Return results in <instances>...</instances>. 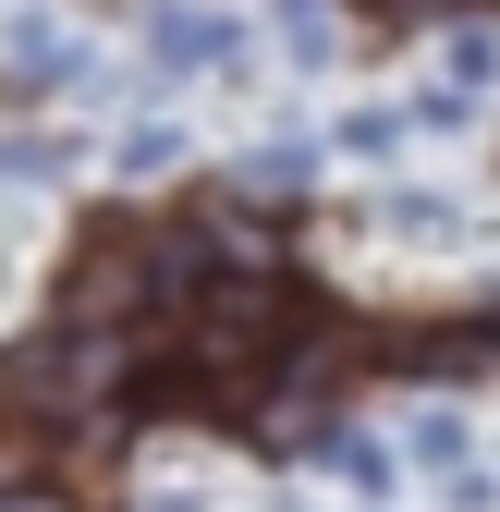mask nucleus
<instances>
[{
    "instance_id": "f257e3e1",
    "label": "nucleus",
    "mask_w": 500,
    "mask_h": 512,
    "mask_svg": "<svg viewBox=\"0 0 500 512\" xmlns=\"http://www.w3.org/2000/svg\"><path fill=\"white\" fill-rule=\"evenodd\" d=\"M147 61L159 74H220V61H244V25L208 13V0H159L147 13Z\"/></svg>"
},
{
    "instance_id": "f03ea898",
    "label": "nucleus",
    "mask_w": 500,
    "mask_h": 512,
    "mask_svg": "<svg viewBox=\"0 0 500 512\" xmlns=\"http://www.w3.org/2000/svg\"><path fill=\"white\" fill-rule=\"evenodd\" d=\"M13 86H25V98H37V86H49V98L86 86V37L61 25V13H13Z\"/></svg>"
},
{
    "instance_id": "7ed1b4c3",
    "label": "nucleus",
    "mask_w": 500,
    "mask_h": 512,
    "mask_svg": "<svg viewBox=\"0 0 500 512\" xmlns=\"http://www.w3.org/2000/svg\"><path fill=\"white\" fill-rule=\"evenodd\" d=\"M110 171H122V183H159V171H183V122H159V110H147L135 135L110 147Z\"/></svg>"
},
{
    "instance_id": "20e7f679",
    "label": "nucleus",
    "mask_w": 500,
    "mask_h": 512,
    "mask_svg": "<svg viewBox=\"0 0 500 512\" xmlns=\"http://www.w3.org/2000/svg\"><path fill=\"white\" fill-rule=\"evenodd\" d=\"M440 86H464V98H488V86H500V25H452V49H440Z\"/></svg>"
},
{
    "instance_id": "39448f33",
    "label": "nucleus",
    "mask_w": 500,
    "mask_h": 512,
    "mask_svg": "<svg viewBox=\"0 0 500 512\" xmlns=\"http://www.w3.org/2000/svg\"><path fill=\"white\" fill-rule=\"evenodd\" d=\"M305 171H318V147H305V135H269L257 159H244V183H257V196H293Z\"/></svg>"
},
{
    "instance_id": "423d86ee",
    "label": "nucleus",
    "mask_w": 500,
    "mask_h": 512,
    "mask_svg": "<svg viewBox=\"0 0 500 512\" xmlns=\"http://www.w3.org/2000/svg\"><path fill=\"white\" fill-rule=\"evenodd\" d=\"M74 171V135H13L0 147V183H61Z\"/></svg>"
},
{
    "instance_id": "0eeeda50",
    "label": "nucleus",
    "mask_w": 500,
    "mask_h": 512,
    "mask_svg": "<svg viewBox=\"0 0 500 512\" xmlns=\"http://www.w3.org/2000/svg\"><path fill=\"white\" fill-rule=\"evenodd\" d=\"M403 122H415V110H342L330 135H342V159H391V147H403Z\"/></svg>"
},
{
    "instance_id": "6e6552de",
    "label": "nucleus",
    "mask_w": 500,
    "mask_h": 512,
    "mask_svg": "<svg viewBox=\"0 0 500 512\" xmlns=\"http://www.w3.org/2000/svg\"><path fill=\"white\" fill-rule=\"evenodd\" d=\"M318 452H330V476H354L366 500H379V488H391V452H379V439H354V427H330V439H318Z\"/></svg>"
},
{
    "instance_id": "1a4fd4ad",
    "label": "nucleus",
    "mask_w": 500,
    "mask_h": 512,
    "mask_svg": "<svg viewBox=\"0 0 500 512\" xmlns=\"http://www.w3.org/2000/svg\"><path fill=\"white\" fill-rule=\"evenodd\" d=\"M281 49L293 61H330V0H281Z\"/></svg>"
},
{
    "instance_id": "9d476101",
    "label": "nucleus",
    "mask_w": 500,
    "mask_h": 512,
    "mask_svg": "<svg viewBox=\"0 0 500 512\" xmlns=\"http://www.w3.org/2000/svg\"><path fill=\"white\" fill-rule=\"evenodd\" d=\"M415 464H427V476H464V427H452V415H415Z\"/></svg>"
},
{
    "instance_id": "9b49d317",
    "label": "nucleus",
    "mask_w": 500,
    "mask_h": 512,
    "mask_svg": "<svg viewBox=\"0 0 500 512\" xmlns=\"http://www.w3.org/2000/svg\"><path fill=\"white\" fill-rule=\"evenodd\" d=\"M25 476H37V427H0V500H13Z\"/></svg>"
},
{
    "instance_id": "f8f14e48",
    "label": "nucleus",
    "mask_w": 500,
    "mask_h": 512,
    "mask_svg": "<svg viewBox=\"0 0 500 512\" xmlns=\"http://www.w3.org/2000/svg\"><path fill=\"white\" fill-rule=\"evenodd\" d=\"M0 512H25V500H0Z\"/></svg>"
}]
</instances>
